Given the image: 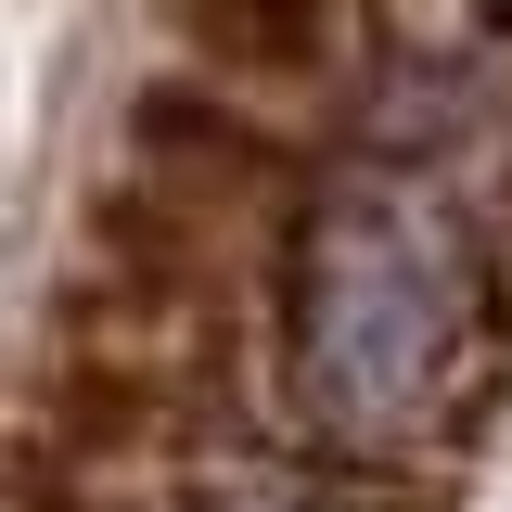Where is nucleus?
I'll return each instance as SVG.
<instances>
[{"instance_id":"1","label":"nucleus","mask_w":512,"mask_h":512,"mask_svg":"<svg viewBox=\"0 0 512 512\" xmlns=\"http://www.w3.org/2000/svg\"><path fill=\"white\" fill-rule=\"evenodd\" d=\"M487 333V256L423 180H359L320 192L308 218V384L333 423L410 436L448 397L461 346Z\"/></svg>"},{"instance_id":"5","label":"nucleus","mask_w":512,"mask_h":512,"mask_svg":"<svg viewBox=\"0 0 512 512\" xmlns=\"http://www.w3.org/2000/svg\"><path fill=\"white\" fill-rule=\"evenodd\" d=\"M39 423L64 448H154L167 436V384L141 372L128 346H77L52 384H39Z\"/></svg>"},{"instance_id":"3","label":"nucleus","mask_w":512,"mask_h":512,"mask_svg":"<svg viewBox=\"0 0 512 512\" xmlns=\"http://www.w3.org/2000/svg\"><path fill=\"white\" fill-rule=\"evenodd\" d=\"M167 39L231 90H308L333 64V0H154Z\"/></svg>"},{"instance_id":"7","label":"nucleus","mask_w":512,"mask_h":512,"mask_svg":"<svg viewBox=\"0 0 512 512\" xmlns=\"http://www.w3.org/2000/svg\"><path fill=\"white\" fill-rule=\"evenodd\" d=\"M500 13H512V0H500Z\"/></svg>"},{"instance_id":"4","label":"nucleus","mask_w":512,"mask_h":512,"mask_svg":"<svg viewBox=\"0 0 512 512\" xmlns=\"http://www.w3.org/2000/svg\"><path fill=\"white\" fill-rule=\"evenodd\" d=\"M90 256L128 282V333L141 320H180L205 282H218V244H205V205H180V192H103L90 205Z\"/></svg>"},{"instance_id":"2","label":"nucleus","mask_w":512,"mask_h":512,"mask_svg":"<svg viewBox=\"0 0 512 512\" xmlns=\"http://www.w3.org/2000/svg\"><path fill=\"white\" fill-rule=\"evenodd\" d=\"M128 154H141V180H154V192H180V205H205V218L295 180V154H282L256 116H231L218 90H192V77L128 90Z\"/></svg>"},{"instance_id":"6","label":"nucleus","mask_w":512,"mask_h":512,"mask_svg":"<svg viewBox=\"0 0 512 512\" xmlns=\"http://www.w3.org/2000/svg\"><path fill=\"white\" fill-rule=\"evenodd\" d=\"M244 512H308V500H244Z\"/></svg>"}]
</instances>
